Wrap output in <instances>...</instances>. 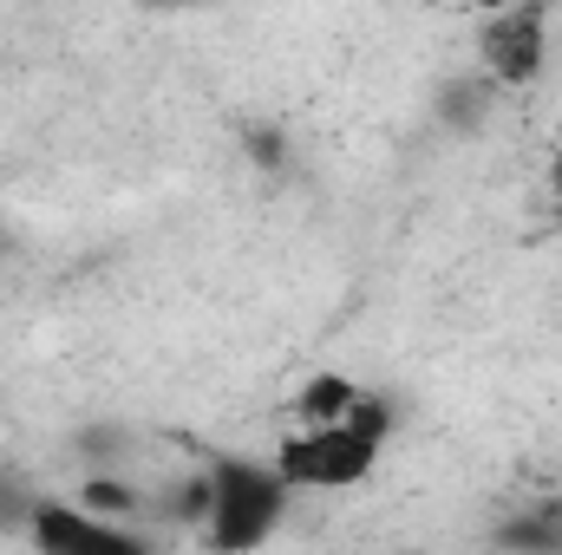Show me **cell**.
Listing matches in <instances>:
<instances>
[{
	"instance_id": "3",
	"label": "cell",
	"mask_w": 562,
	"mask_h": 555,
	"mask_svg": "<svg viewBox=\"0 0 562 555\" xmlns=\"http://www.w3.org/2000/svg\"><path fill=\"white\" fill-rule=\"evenodd\" d=\"M477 53H484L491 86L524 92L530 79H543V59H550V20H543L537 7H510V13H497V20L484 26Z\"/></svg>"
},
{
	"instance_id": "1",
	"label": "cell",
	"mask_w": 562,
	"mask_h": 555,
	"mask_svg": "<svg viewBox=\"0 0 562 555\" xmlns=\"http://www.w3.org/2000/svg\"><path fill=\"white\" fill-rule=\"evenodd\" d=\"M386 444V406L360 399L340 424H314V431H288L276 451V471L288 490H353L373 477Z\"/></svg>"
},
{
	"instance_id": "6",
	"label": "cell",
	"mask_w": 562,
	"mask_h": 555,
	"mask_svg": "<svg viewBox=\"0 0 562 555\" xmlns=\"http://www.w3.org/2000/svg\"><path fill=\"white\" fill-rule=\"evenodd\" d=\"M557 196H562V170H557Z\"/></svg>"
},
{
	"instance_id": "4",
	"label": "cell",
	"mask_w": 562,
	"mask_h": 555,
	"mask_svg": "<svg viewBox=\"0 0 562 555\" xmlns=\"http://www.w3.org/2000/svg\"><path fill=\"white\" fill-rule=\"evenodd\" d=\"M26 536H33L40 555H150L144 536L112 530L105 517L72 510V503H33V510H26Z\"/></svg>"
},
{
	"instance_id": "2",
	"label": "cell",
	"mask_w": 562,
	"mask_h": 555,
	"mask_svg": "<svg viewBox=\"0 0 562 555\" xmlns=\"http://www.w3.org/2000/svg\"><path fill=\"white\" fill-rule=\"evenodd\" d=\"M210 510H203V536L216 555H249L276 536L281 510H288V484L276 464L256 457H223L210 477Z\"/></svg>"
},
{
	"instance_id": "5",
	"label": "cell",
	"mask_w": 562,
	"mask_h": 555,
	"mask_svg": "<svg viewBox=\"0 0 562 555\" xmlns=\"http://www.w3.org/2000/svg\"><path fill=\"white\" fill-rule=\"evenodd\" d=\"M360 406V393L347 386V380H334V373H321V380H307L301 386V399H294V431H314V424H340V418Z\"/></svg>"
}]
</instances>
